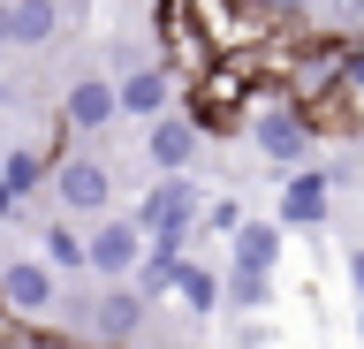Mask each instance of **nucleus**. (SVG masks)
<instances>
[{
  "label": "nucleus",
  "instance_id": "1",
  "mask_svg": "<svg viewBox=\"0 0 364 349\" xmlns=\"http://www.w3.org/2000/svg\"><path fill=\"white\" fill-rule=\"evenodd\" d=\"M250 99H258V69L235 53V61H205V69L190 76V107H182V114H190L198 137H228V129L250 114Z\"/></svg>",
  "mask_w": 364,
  "mask_h": 349
},
{
  "label": "nucleus",
  "instance_id": "2",
  "mask_svg": "<svg viewBox=\"0 0 364 349\" xmlns=\"http://www.w3.org/2000/svg\"><path fill=\"white\" fill-rule=\"evenodd\" d=\"M190 23H198L213 61H235V53L266 46L273 31H281V16H273L266 0H190Z\"/></svg>",
  "mask_w": 364,
  "mask_h": 349
},
{
  "label": "nucleus",
  "instance_id": "3",
  "mask_svg": "<svg viewBox=\"0 0 364 349\" xmlns=\"http://www.w3.org/2000/svg\"><path fill=\"white\" fill-rule=\"evenodd\" d=\"M46 190H53L61 220H107V213H114V167L107 160H76V152H61L53 175H46Z\"/></svg>",
  "mask_w": 364,
  "mask_h": 349
},
{
  "label": "nucleus",
  "instance_id": "4",
  "mask_svg": "<svg viewBox=\"0 0 364 349\" xmlns=\"http://www.w3.org/2000/svg\"><path fill=\"white\" fill-rule=\"evenodd\" d=\"M144 319H152V304L136 296L129 281H114L107 296L84 304V326H76V334H84V349H136V326Z\"/></svg>",
  "mask_w": 364,
  "mask_h": 349
},
{
  "label": "nucleus",
  "instance_id": "5",
  "mask_svg": "<svg viewBox=\"0 0 364 349\" xmlns=\"http://www.w3.org/2000/svg\"><path fill=\"white\" fill-rule=\"evenodd\" d=\"M198 213H205V190L190 183V175H159L152 190H136V235H167V228H182V235H198Z\"/></svg>",
  "mask_w": 364,
  "mask_h": 349
},
{
  "label": "nucleus",
  "instance_id": "6",
  "mask_svg": "<svg viewBox=\"0 0 364 349\" xmlns=\"http://www.w3.org/2000/svg\"><path fill=\"white\" fill-rule=\"evenodd\" d=\"M136 258H144V235H136L129 213L91 220V235H84V274H99V281H129V274H136Z\"/></svg>",
  "mask_w": 364,
  "mask_h": 349
},
{
  "label": "nucleus",
  "instance_id": "7",
  "mask_svg": "<svg viewBox=\"0 0 364 349\" xmlns=\"http://www.w3.org/2000/svg\"><path fill=\"white\" fill-rule=\"evenodd\" d=\"M53 296H61V281L46 274L38 258H8L0 266V319L38 326V319H53Z\"/></svg>",
  "mask_w": 364,
  "mask_h": 349
},
{
  "label": "nucleus",
  "instance_id": "8",
  "mask_svg": "<svg viewBox=\"0 0 364 349\" xmlns=\"http://www.w3.org/2000/svg\"><path fill=\"white\" fill-rule=\"evenodd\" d=\"M114 76H76L61 92V137H99V129H114Z\"/></svg>",
  "mask_w": 364,
  "mask_h": 349
},
{
  "label": "nucleus",
  "instance_id": "9",
  "mask_svg": "<svg viewBox=\"0 0 364 349\" xmlns=\"http://www.w3.org/2000/svg\"><path fill=\"white\" fill-rule=\"evenodd\" d=\"M167 107H175V76L159 69V61H136V69H122V84H114V114L159 122Z\"/></svg>",
  "mask_w": 364,
  "mask_h": 349
},
{
  "label": "nucleus",
  "instance_id": "10",
  "mask_svg": "<svg viewBox=\"0 0 364 349\" xmlns=\"http://www.w3.org/2000/svg\"><path fill=\"white\" fill-rule=\"evenodd\" d=\"M198 129H190V114H182V107H167V114L159 122H144V160L159 167V175H190V167H198Z\"/></svg>",
  "mask_w": 364,
  "mask_h": 349
},
{
  "label": "nucleus",
  "instance_id": "11",
  "mask_svg": "<svg viewBox=\"0 0 364 349\" xmlns=\"http://www.w3.org/2000/svg\"><path fill=\"white\" fill-rule=\"evenodd\" d=\"M334 213V183L318 175V167H289V183H281V213H273V228H318Z\"/></svg>",
  "mask_w": 364,
  "mask_h": 349
},
{
  "label": "nucleus",
  "instance_id": "12",
  "mask_svg": "<svg viewBox=\"0 0 364 349\" xmlns=\"http://www.w3.org/2000/svg\"><path fill=\"white\" fill-rule=\"evenodd\" d=\"M53 160H61V137H53V144H8V152H0V190L23 205L31 190H46Z\"/></svg>",
  "mask_w": 364,
  "mask_h": 349
},
{
  "label": "nucleus",
  "instance_id": "13",
  "mask_svg": "<svg viewBox=\"0 0 364 349\" xmlns=\"http://www.w3.org/2000/svg\"><path fill=\"white\" fill-rule=\"evenodd\" d=\"M167 296H175L182 319H213V311H220V274L198 266V258H182L175 274H167Z\"/></svg>",
  "mask_w": 364,
  "mask_h": 349
},
{
  "label": "nucleus",
  "instance_id": "14",
  "mask_svg": "<svg viewBox=\"0 0 364 349\" xmlns=\"http://www.w3.org/2000/svg\"><path fill=\"white\" fill-rule=\"evenodd\" d=\"M61 0H8V46H53Z\"/></svg>",
  "mask_w": 364,
  "mask_h": 349
},
{
  "label": "nucleus",
  "instance_id": "15",
  "mask_svg": "<svg viewBox=\"0 0 364 349\" xmlns=\"http://www.w3.org/2000/svg\"><path fill=\"white\" fill-rule=\"evenodd\" d=\"M228 243H235V266H243V274H273V266H281V228H273V220H243Z\"/></svg>",
  "mask_w": 364,
  "mask_h": 349
},
{
  "label": "nucleus",
  "instance_id": "16",
  "mask_svg": "<svg viewBox=\"0 0 364 349\" xmlns=\"http://www.w3.org/2000/svg\"><path fill=\"white\" fill-rule=\"evenodd\" d=\"M46 251H38V266L53 281L61 274H84V228H76V220H46V235H38Z\"/></svg>",
  "mask_w": 364,
  "mask_h": 349
},
{
  "label": "nucleus",
  "instance_id": "17",
  "mask_svg": "<svg viewBox=\"0 0 364 349\" xmlns=\"http://www.w3.org/2000/svg\"><path fill=\"white\" fill-rule=\"evenodd\" d=\"M220 304H235L243 319H258V311L273 304V274H243V266H228V274H220Z\"/></svg>",
  "mask_w": 364,
  "mask_h": 349
},
{
  "label": "nucleus",
  "instance_id": "18",
  "mask_svg": "<svg viewBox=\"0 0 364 349\" xmlns=\"http://www.w3.org/2000/svg\"><path fill=\"white\" fill-rule=\"evenodd\" d=\"M243 220H250V213L235 205V198H205V213H198V228H213V235H235Z\"/></svg>",
  "mask_w": 364,
  "mask_h": 349
},
{
  "label": "nucleus",
  "instance_id": "19",
  "mask_svg": "<svg viewBox=\"0 0 364 349\" xmlns=\"http://www.w3.org/2000/svg\"><path fill=\"white\" fill-rule=\"evenodd\" d=\"M334 84H341V92H349V99L364 107V46H349V53H341V76H334Z\"/></svg>",
  "mask_w": 364,
  "mask_h": 349
},
{
  "label": "nucleus",
  "instance_id": "20",
  "mask_svg": "<svg viewBox=\"0 0 364 349\" xmlns=\"http://www.w3.org/2000/svg\"><path fill=\"white\" fill-rule=\"evenodd\" d=\"M349 281H357V296H364V243H349Z\"/></svg>",
  "mask_w": 364,
  "mask_h": 349
},
{
  "label": "nucleus",
  "instance_id": "21",
  "mask_svg": "<svg viewBox=\"0 0 364 349\" xmlns=\"http://www.w3.org/2000/svg\"><path fill=\"white\" fill-rule=\"evenodd\" d=\"M16 213H23V205H16V198H8V190H0V220H16Z\"/></svg>",
  "mask_w": 364,
  "mask_h": 349
},
{
  "label": "nucleus",
  "instance_id": "22",
  "mask_svg": "<svg viewBox=\"0 0 364 349\" xmlns=\"http://www.w3.org/2000/svg\"><path fill=\"white\" fill-rule=\"evenodd\" d=\"M349 144H357V160H364V122H357V137H349Z\"/></svg>",
  "mask_w": 364,
  "mask_h": 349
},
{
  "label": "nucleus",
  "instance_id": "23",
  "mask_svg": "<svg viewBox=\"0 0 364 349\" xmlns=\"http://www.w3.org/2000/svg\"><path fill=\"white\" fill-rule=\"evenodd\" d=\"M357 334H364V304H357Z\"/></svg>",
  "mask_w": 364,
  "mask_h": 349
},
{
  "label": "nucleus",
  "instance_id": "24",
  "mask_svg": "<svg viewBox=\"0 0 364 349\" xmlns=\"http://www.w3.org/2000/svg\"><path fill=\"white\" fill-rule=\"evenodd\" d=\"M0 99H8V76H0Z\"/></svg>",
  "mask_w": 364,
  "mask_h": 349
},
{
  "label": "nucleus",
  "instance_id": "25",
  "mask_svg": "<svg viewBox=\"0 0 364 349\" xmlns=\"http://www.w3.org/2000/svg\"><path fill=\"white\" fill-rule=\"evenodd\" d=\"M152 349H175V342H152Z\"/></svg>",
  "mask_w": 364,
  "mask_h": 349
},
{
  "label": "nucleus",
  "instance_id": "26",
  "mask_svg": "<svg viewBox=\"0 0 364 349\" xmlns=\"http://www.w3.org/2000/svg\"><path fill=\"white\" fill-rule=\"evenodd\" d=\"M61 349H84V342H61Z\"/></svg>",
  "mask_w": 364,
  "mask_h": 349
},
{
  "label": "nucleus",
  "instance_id": "27",
  "mask_svg": "<svg viewBox=\"0 0 364 349\" xmlns=\"http://www.w3.org/2000/svg\"><path fill=\"white\" fill-rule=\"evenodd\" d=\"M0 152H8V144H0Z\"/></svg>",
  "mask_w": 364,
  "mask_h": 349
}]
</instances>
